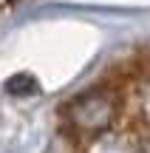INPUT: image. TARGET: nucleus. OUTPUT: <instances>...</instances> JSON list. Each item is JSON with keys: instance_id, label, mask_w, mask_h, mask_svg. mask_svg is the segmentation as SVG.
Returning a JSON list of instances; mask_svg holds the SVG:
<instances>
[{"instance_id": "nucleus-1", "label": "nucleus", "mask_w": 150, "mask_h": 153, "mask_svg": "<svg viewBox=\"0 0 150 153\" xmlns=\"http://www.w3.org/2000/svg\"><path fill=\"white\" fill-rule=\"evenodd\" d=\"M122 99L113 88H91L65 105V125L79 136H99L119 119Z\"/></svg>"}, {"instance_id": "nucleus-2", "label": "nucleus", "mask_w": 150, "mask_h": 153, "mask_svg": "<svg viewBox=\"0 0 150 153\" xmlns=\"http://www.w3.org/2000/svg\"><path fill=\"white\" fill-rule=\"evenodd\" d=\"M85 153H139V133L128 131H105L99 136H94V142L88 145Z\"/></svg>"}, {"instance_id": "nucleus-3", "label": "nucleus", "mask_w": 150, "mask_h": 153, "mask_svg": "<svg viewBox=\"0 0 150 153\" xmlns=\"http://www.w3.org/2000/svg\"><path fill=\"white\" fill-rule=\"evenodd\" d=\"M6 91L14 94V97H28V94L37 91V82H34V76L20 74V76H11V79L6 82Z\"/></svg>"}, {"instance_id": "nucleus-4", "label": "nucleus", "mask_w": 150, "mask_h": 153, "mask_svg": "<svg viewBox=\"0 0 150 153\" xmlns=\"http://www.w3.org/2000/svg\"><path fill=\"white\" fill-rule=\"evenodd\" d=\"M139 114L145 119V125L150 128V79H145V85L139 91Z\"/></svg>"}, {"instance_id": "nucleus-5", "label": "nucleus", "mask_w": 150, "mask_h": 153, "mask_svg": "<svg viewBox=\"0 0 150 153\" xmlns=\"http://www.w3.org/2000/svg\"><path fill=\"white\" fill-rule=\"evenodd\" d=\"M139 153H150V128L139 133Z\"/></svg>"}, {"instance_id": "nucleus-6", "label": "nucleus", "mask_w": 150, "mask_h": 153, "mask_svg": "<svg viewBox=\"0 0 150 153\" xmlns=\"http://www.w3.org/2000/svg\"><path fill=\"white\" fill-rule=\"evenodd\" d=\"M6 3H11V0H0V6H6Z\"/></svg>"}]
</instances>
